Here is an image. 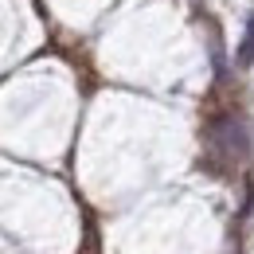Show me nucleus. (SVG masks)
Instances as JSON below:
<instances>
[{"label": "nucleus", "mask_w": 254, "mask_h": 254, "mask_svg": "<svg viewBox=\"0 0 254 254\" xmlns=\"http://www.w3.org/2000/svg\"><path fill=\"white\" fill-rule=\"evenodd\" d=\"M239 63L243 66L254 63V16L247 20V35H243V43H239Z\"/></svg>", "instance_id": "f257e3e1"}]
</instances>
